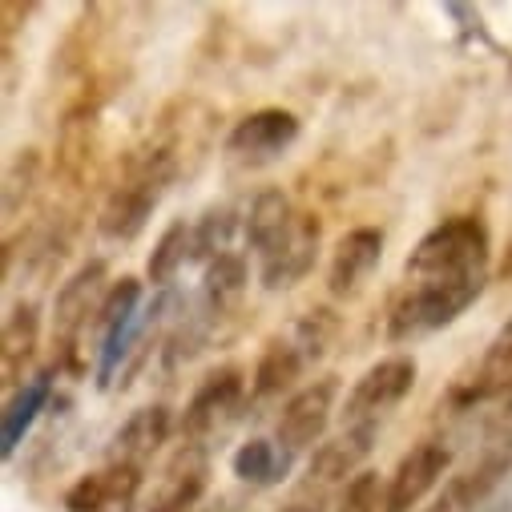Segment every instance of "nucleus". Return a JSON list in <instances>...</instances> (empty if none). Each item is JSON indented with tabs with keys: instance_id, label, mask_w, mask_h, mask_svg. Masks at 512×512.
Returning a JSON list of instances; mask_svg holds the SVG:
<instances>
[{
	"instance_id": "nucleus-1",
	"label": "nucleus",
	"mask_w": 512,
	"mask_h": 512,
	"mask_svg": "<svg viewBox=\"0 0 512 512\" xmlns=\"http://www.w3.org/2000/svg\"><path fill=\"white\" fill-rule=\"evenodd\" d=\"M492 234L476 214L436 222L408 254L400 295L388 311V339L412 343L456 323L488 287Z\"/></svg>"
},
{
	"instance_id": "nucleus-2",
	"label": "nucleus",
	"mask_w": 512,
	"mask_h": 512,
	"mask_svg": "<svg viewBox=\"0 0 512 512\" xmlns=\"http://www.w3.org/2000/svg\"><path fill=\"white\" fill-rule=\"evenodd\" d=\"M178 178V146L174 142H150L142 150H134L125 158L121 178L113 182L101 214H97V230L109 242H134L146 222L154 218L158 202L166 198V190Z\"/></svg>"
},
{
	"instance_id": "nucleus-3",
	"label": "nucleus",
	"mask_w": 512,
	"mask_h": 512,
	"mask_svg": "<svg viewBox=\"0 0 512 512\" xmlns=\"http://www.w3.org/2000/svg\"><path fill=\"white\" fill-rule=\"evenodd\" d=\"M416 388V359L412 355H388L371 363L355 388L343 400V428H363V424H383Z\"/></svg>"
},
{
	"instance_id": "nucleus-4",
	"label": "nucleus",
	"mask_w": 512,
	"mask_h": 512,
	"mask_svg": "<svg viewBox=\"0 0 512 512\" xmlns=\"http://www.w3.org/2000/svg\"><path fill=\"white\" fill-rule=\"evenodd\" d=\"M109 287H113V283H109L105 259L81 263V267L61 283V291H57V299H53V339H57V351H61L57 367H61V363H73V347H77L81 331H85L89 323H97V311H101Z\"/></svg>"
},
{
	"instance_id": "nucleus-5",
	"label": "nucleus",
	"mask_w": 512,
	"mask_h": 512,
	"mask_svg": "<svg viewBox=\"0 0 512 512\" xmlns=\"http://www.w3.org/2000/svg\"><path fill=\"white\" fill-rule=\"evenodd\" d=\"M335 396H339V379L335 375H323V379H311L307 388H299L295 396H287L279 420H275V444L287 452V456H303V452H315L327 436V424H331V412H335Z\"/></svg>"
},
{
	"instance_id": "nucleus-6",
	"label": "nucleus",
	"mask_w": 512,
	"mask_h": 512,
	"mask_svg": "<svg viewBox=\"0 0 512 512\" xmlns=\"http://www.w3.org/2000/svg\"><path fill=\"white\" fill-rule=\"evenodd\" d=\"M452 468V448L440 436L420 440L388 476V488H383V512H416L424 504V496L448 476Z\"/></svg>"
},
{
	"instance_id": "nucleus-7",
	"label": "nucleus",
	"mask_w": 512,
	"mask_h": 512,
	"mask_svg": "<svg viewBox=\"0 0 512 512\" xmlns=\"http://www.w3.org/2000/svg\"><path fill=\"white\" fill-rule=\"evenodd\" d=\"M242 400H246V371L234 367V363L214 367L198 383V388H194V396L186 400V408H182V420H178L182 440L202 444V436H210L230 412H238Z\"/></svg>"
},
{
	"instance_id": "nucleus-8",
	"label": "nucleus",
	"mask_w": 512,
	"mask_h": 512,
	"mask_svg": "<svg viewBox=\"0 0 512 512\" xmlns=\"http://www.w3.org/2000/svg\"><path fill=\"white\" fill-rule=\"evenodd\" d=\"M299 142V117L291 109H254L226 134V158L242 166L275 162Z\"/></svg>"
},
{
	"instance_id": "nucleus-9",
	"label": "nucleus",
	"mask_w": 512,
	"mask_h": 512,
	"mask_svg": "<svg viewBox=\"0 0 512 512\" xmlns=\"http://www.w3.org/2000/svg\"><path fill=\"white\" fill-rule=\"evenodd\" d=\"M210 488V448L182 440V448L166 460L154 492L146 496L142 512H194Z\"/></svg>"
},
{
	"instance_id": "nucleus-10",
	"label": "nucleus",
	"mask_w": 512,
	"mask_h": 512,
	"mask_svg": "<svg viewBox=\"0 0 512 512\" xmlns=\"http://www.w3.org/2000/svg\"><path fill=\"white\" fill-rule=\"evenodd\" d=\"M375 440H379V424L343 428L339 436L323 440V444L311 452V460H307V480H303V488L315 492V496H323V492H331V488L355 480V476L363 472L359 464L371 456Z\"/></svg>"
},
{
	"instance_id": "nucleus-11",
	"label": "nucleus",
	"mask_w": 512,
	"mask_h": 512,
	"mask_svg": "<svg viewBox=\"0 0 512 512\" xmlns=\"http://www.w3.org/2000/svg\"><path fill=\"white\" fill-rule=\"evenodd\" d=\"M142 468L130 464H105L85 472L65 492V512H134L142 496Z\"/></svg>"
},
{
	"instance_id": "nucleus-12",
	"label": "nucleus",
	"mask_w": 512,
	"mask_h": 512,
	"mask_svg": "<svg viewBox=\"0 0 512 512\" xmlns=\"http://www.w3.org/2000/svg\"><path fill=\"white\" fill-rule=\"evenodd\" d=\"M319 242H323V222L319 214H307L299 210L291 234L283 238V246L275 254H267V259L259 263V283L267 291H291L295 283H303L319 259Z\"/></svg>"
},
{
	"instance_id": "nucleus-13",
	"label": "nucleus",
	"mask_w": 512,
	"mask_h": 512,
	"mask_svg": "<svg viewBox=\"0 0 512 512\" xmlns=\"http://www.w3.org/2000/svg\"><path fill=\"white\" fill-rule=\"evenodd\" d=\"M508 388H512V319L492 335L480 363L452 383L448 404L452 408H476V404H488V400H504Z\"/></svg>"
},
{
	"instance_id": "nucleus-14",
	"label": "nucleus",
	"mask_w": 512,
	"mask_h": 512,
	"mask_svg": "<svg viewBox=\"0 0 512 512\" xmlns=\"http://www.w3.org/2000/svg\"><path fill=\"white\" fill-rule=\"evenodd\" d=\"M383 259V230L375 226H355L347 230L335 250H331V263H327V291L335 299H355L363 291V283L375 275Z\"/></svg>"
},
{
	"instance_id": "nucleus-15",
	"label": "nucleus",
	"mask_w": 512,
	"mask_h": 512,
	"mask_svg": "<svg viewBox=\"0 0 512 512\" xmlns=\"http://www.w3.org/2000/svg\"><path fill=\"white\" fill-rule=\"evenodd\" d=\"M174 432V412L166 404H150V408H138L130 420H125L113 440H109V452H105V464H130V468H142L162 452V444L170 440Z\"/></svg>"
},
{
	"instance_id": "nucleus-16",
	"label": "nucleus",
	"mask_w": 512,
	"mask_h": 512,
	"mask_svg": "<svg viewBox=\"0 0 512 512\" xmlns=\"http://www.w3.org/2000/svg\"><path fill=\"white\" fill-rule=\"evenodd\" d=\"M61 367H41L37 375H29L17 392H9V404L0 412V456L13 460L17 448L25 444V436L33 432V424L41 420V412L53 400V383H57Z\"/></svg>"
},
{
	"instance_id": "nucleus-17",
	"label": "nucleus",
	"mask_w": 512,
	"mask_h": 512,
	"mask_svg": "<svg viewBox=\"0 0 512 512\" xmlns=\"http://www.w3.org/2000/svg\"><path fill=\"white\" fill-rule=\"evenodd\" d=\"M41 343V311L37 303H17L5 315V335H0V375H5V388L17 392L25 383V367L33 363Z\"/></svg>"
},
{
	"instance_id": "nucleus-18",
	"label": "nucleus",
	"mask_w": 512,
	"mask_h": 512,
	"mask_svg": "<svg viewBox=\"0 0 512 512\" xmlns=\"http://www.w3.org/2000/svg\"><path fill=\"white\" fill-rule=\"evenodd\" d=\"M311 363H307V355L299 351V343L291 339V335H275L267 347H263V355H259V363H254V371H250V396L254 400H279L283 392H291L295 388V379L307 371ZM295 396V392H291Z\"/></svg>"
},
{
	"instance_id": "nucleus-19",
	"label": "nucleus",
	"mask_w": 512,
	"mask_h": 512,
	"mask_svg": "<svg viewBox=\"0 0 512 512\" xmlns=\"http://www.w3.org/2000/svg\"><path fill=\"white\" fill-rule=\"evenodd\" d=\"M295 218H299V210L291 206V198L283 190H263L250 202V210H246V246L259 254V263L283 246Z\"/></svg>"
},
{
	"instance_id": "nucleus-20",
	"label": "nucleus",
	"mask_w": 512,
	"mask_h": 512,
	"mask_svg": "<svg viewBox=\"0 0 512 512\" xmlns=\"http://www.w3.org/2000/svg\"><path fill=\"white\" fill-rule=\"evenodd\" d=\"M246 283H250V271H246V259L238 250H226L218 254L214 263H206L202 271V291H198V311L214 323L222 319L226 311H234L246 295Z\"/></svg>"
},
{
	"instance_id": "nucleus-21",
	"label": "nucleus",
	"mask_w": 512,
	"mask_h": 512,
	"mask_svg": "<svg viewBox=\"0 0 512 512\" xmlns=\"http://www.w3.org/2000/svg\"><path fill=\"white\" fill-rule=\"evenodd\" d=\"M230 468H234V476H238L242 484H250V488H271V484H279V480L291 476L295 456H287V452H283L275 440H267V436H254V440H246V444L230 456Z\"/></svg>"
},
{
	"instance_id": "nucleus-22",
	"label": "nucleus",
	"mask_w": 512,
	"mask_h": 512,
	"mask_svg": "<svg viewBox=\"0 0 512 512\" xmlns=\"http://www.w3.org/2000/svg\"><path fill=\"white\" fill-rule=\"evenodd\" d=\"M190 263H194V222L178 218V222H170V226L162 230V238L154 242L150 259H146V279H150L158 291H166Z\"/></svg>"
},
{
	"instance_id": "nucleus-23",
	"label": "nucleus",
	"mask_w": 512,
	"mask_h": 512,
	"mask_svg": "<svg viewBox=\"0 0 512 512\" xmlns=\"http://www.w3.org/2000/svg\"><path fill=\"white\" fill-rule=\"evenodd\" d=\"M238 226L234 206H210L198 222H194V263H214L218 254L230 250V234Z\"/></svg>"
},
{
	"instance_id": "nucleus-24",
	"label": "nucleus",
	"mask_w": 512,
	"mask_h": 512,
	"mask_svg": "<svg viewBox=\"0 0 512 512\" xmlns=\"http://www.w3.org/2000/svg\"><path fill=\"white\" fill-rule=\"evenodd\" d=\"M287 335L299 343V351L307 355V363H319V359L331 351L335 335H339V319H335V311L319 307V311H307Z\"/></svg>"
},
{
	"instance_id": "nucleus-25",
	"label": "nucleus",
	"mask_w": 512,
	"mask_h": 512,
	"mask_svg": "<svg viewBox=\"0 0 512 512\" xmlns=\"http://www.w3.org/2000/svg\"><path fill=\"white\" fill-rule=\"evenodd\" d=\"M383 484L379 472L363 468L355 480H347L339 488V500H335V512H383Z\"/></svg>"
},
{
	"instance_id": "nucleus-26",
	"label": "nucleus",
	"mask_w": 512,
	"mask_h": 512,
	"mask_svg": "<svg viewBox=\"0 0 512 512\" xmlns=\"http://www.w3.org/2000/svg\"><path fill=\"white\" fill-rule=\"evenodd\" d=\"M33 186H37V154L25 150V154L13 162L9 178H5V214H9V218L17 214V198H21V190L33 194Z\"/></svg>"
},
{
	"instance_id": "nucleus-27",
	"label": "nucleus",
	"mask_w": 512,
	"mask_h": 512,
	"mask_svg": "<svg viewBox=\"0 0 512 512\" xmlns=\"http://www.w3.org/2000/svg\"><path fill=\"white\" fill-rule=\"evenodd\" d=\"M500 404H504V420H508V416H512V388H508V396H504Z\"/></svg>"
}]
</instances>
